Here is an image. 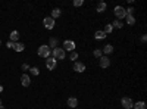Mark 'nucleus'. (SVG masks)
<instances>
[{
	"label": "nucleus",
	"mask_w": 147,
	"mask_h": 109,
	"mask_svg": "<svg viewBox=\"0 0 147 109\" xmlns=\"http://www.w3.org/2000/svg\"><path fill=\"white\" fill-rule=\"evenodd\" d=\"M146 40H147V37H146V34H143V35H141V41H143V43H146Z\"/></svg>",
	"instance_id": "30"
},
{
	"label": "nucleus",
	"mask_w": 147,
	"mask_h": 109,
	"mask_svg": "<svg viewBox=\"0 0 147 109\" xmlns=\"http://www.w3.org/2000/svg\"><path fill=\"white\" fill-rule=\"evenodd\" d=\"M82 5H84V0H74V6L75 7H80Z\"/></svg>",
	"instance_id": "26"
},
{
	"label": "nucleus",
	"mask_w": 147,
	"mask_h": 109,
	"mask_svg": "<svg viewBox=\"0 0 147 109\" xmlns=\"http://www.w3.org/2000/svg\"><path fill=\"white\" fill-rule=\"evenodd\" d=\"M74 71L80 72V74H81V72L85 71V65H84L82 62H78V60H77V62H74Z\"/></svg>",
	"instance_id": "9"
},
{
	"label": "nucleus",
	"mask_w": 147,
	"mask_h": 109,
	"mask_svg": "<svg viewBox=\"0 0 147 109\" xmlns=\"http://www.w3.org/2000/svg\"><path fill=\"white\" fill-rule=\"evenodd\" d=\"M77 109H78V108H77Z\"/></svg>",
	"instance_id": "34"
},
{
	"label": "nucleus",
	"mask_w": 147,
	"mask_h": 109,
	"mask_svg": "<svg viewBox=\"0 0 147 109\" xmlns=\"http://www.w3.org/2000/svg\"><path fill=\"white\" fill-rule=\"evenodd\" d=\"M13 49L16 50V52H22L24 49H25V46H24V43H15V46H13Z\"/></svg>",
	"instance_id": "18"
},
{
	"label": "nucleus",
	"mask_w": 147,
	"mask_h": 109,
	"mask_svg": "<svg viewBox=\"0 0 147 109\" xmlns=\"http://www.w3.org/2000/svg\"><path fill=\"white\" fill-rule=\"evenodd\" d=\"M18 40H19V32L16 31V30H13L10 32V35H9V41H12V43H18Z\"/></svg>",
	"instance_id": "11"
},
{
	"label": "nucleus",
	"mask_w": 147,
	"mask_h": 109,
	"mask_svg": "<svg viewBox=\"0 0 147 109\" xmlns=\"http://www.w3.org/2000/svg\"><path fill=\"white\" fill-rule=\"evenodd\" d=\"M112 27H113V28H118V30H121L122 27H124V22H122V21H118V19H116V21H115V22L112 24Z\"/></svg>",
	"instance_id": "21"
},
{
	"label": "nucleus",
	"mask_w": 147,
	"mask_h": 109,
	"mask_svg": "<svg viewBox=\"0 0 147 109\" xmlns=\"http://www.w3.org/2000/svg\"><path fill=\"white\" fill-rule=\"evenodd\" d=\"M113 31V27H112V24H107V25L105 27V30H103V32L107 35V34H110V32H112Z\"/></svg>",
	"instance_id": "22"
},
{
	"label": "nucleus",
	"mask_w": 147,
	"mask_h": 109,
	"mask_svg": "<svg viewBox=\"0 0 147 109\" xmlns=\"http://www.w3.org/2000/svg\"><path fill=\"white\" fill-rule=\"evenodd\" d=\"M43 24H44V28H47V30H53L55 25H56V21H55L53 18H50V16H47V18L43 19Z\"/></svg>",
	"instance_id": "5"
},
{
	"label": "nucleus",
	"mask_w": 147,
	"mask_h": 109,
	"mask_svg": "<svg viewBox=\"0 0 147 109\" xmlns=\"http://www.w3.org/2000/svg\"><path fill=\"white\" fill-rule=\"evenodd\" d=\"M99 65H100L102 68H109V66H110V59H109L107 56H102V58L99 59Z\"/></svg>",
	"instance_id": "8"
},
{
	"label": "nucleus",
	"mask_w": 147,
	"mask_h": 109,
	"mask_svg": "<svg viewBox=\"0 0 147 109\" xmlns=\"http://www.w3.org/2000/svg\"><path fill=\"white\" fill-rule=\"evenodd\" d=\"M134 14V7H128V10H127V15H132Z\"/></svg>",
	"instance_id": "27"
},
{
	"label": "nucleus",
	"mask_w": 147,
	"mask_h": 109,
	"mask_svg": "<svg viewBox=\"0 0 147 109\" xmlns=\"http://www.w3.org/2000/svg\"><path fill=\"white\" fill-rule=\"evenodd\" d=\"M66 103H68V106H69V108L77 109V106H78V99H77V97H69Z\"/></svg>",
	"instance_id": "12"
},
{
	"label": "nucleus",
	"mask_w": 147,
	"mask_h": 109,
	"mask_svg": "<svg viewBox=\"0 0 147 109\" xmlns=\"http://www.w3.org/2000/svg\"><path fill=\"white\" fill-rule=\"evenodd\" d=\"M21 84H22L24 87H28L30 84H31V78H30L28 74H24V75L21 77Z\"/></svg>",
	"instance_id": "10"
},
{
	"label": "nucleus",
	"mask_w": 147,
	"mask_h": 109,
	"mask_svg": "<svg viewBox=\"0 0 147 109\" xmlns=\"http://www.w3.org/2000/svg\"><path fill=\"white\" fill-rule=\"evenodd\" d=\"M0 109H3V106H2V100H0Z\"/></svg>",
	"instance_id": "32"
},
{
	"label": "nucleus",
	"mask_w": 147,
	"mask_h": 109,
	"mask_svg": "<svg viewBox=\"0 0 147 109\" xmlns=\"http://www.w3.org/2000/svg\"><path fill=\"white\" fill-rule=\"evenodd\" d=\"M22 69H24V71H28V69H30V65H27V64H24V65H22Z\"/></svg>",
	"instance_id": "29"
},
{
	"label": "nucleus",
	"mask_w": 147,
	"mask_h": 109,
	"mask_svg": "<svg viewBox=\"0 0 147 109\" xmlns=\"http://www.w3.org/2000/svg\"><path fill=\"white\" fill-rule=\"evenodd\" d=\"M57 43H59V40H57L56 37H50V40H49V44H47V46L53 50V49H56V47H57Z\"/></svg>",
	"instance_id": "13"
},
{
	"label": "nucleus",
	"mask_w": 147,
	"mask_h": 109,
	"mask_svg": "<svg viewBox=\"0 0 147 109\" xmlns=\"http://www.w3.org/2000/svg\"><path fill=\"white\" fill-rule=\"evenodd\" d=\"M37 53H38V56H40V58L47 59V58H50V55H52V49H50V47H49L47 44H43V46H40V47H38Z\"/></svg>",
	"instance_id": "1"
},
{
	"label": "nucleus",
	"mask_w": 147,
	"mask_h": 109,
	"mask_svg": "<svg viewBox=\"0 0 147 109\" xmlns=\"http://www.w3.org/2000/svg\"><path fill=\"white\" fill-rule=\"evenodd\" d=\"M28 71L31 72L32 75H38V74H40V69L37 68V66H30V69H28Z\"/></svg>",
	"instance_id": "23"
},
{
	"label": "nucleus",
	"mask_w": 147,
	"mask_h": 109,
	"mask_svg": "<svg viewBox=\"0 0 147 109\" xmlns=\"http://www.w3.org/2000/svg\"><path fill=\"white\" fill-rule=\"evenodd\" d=\"M9 49H13V46H15V43H12V41H7V44H6Z\"/></svg>",
	"instance_id": "28"
},
{
	"label": "nucleus",
	"mask_w": 147,
	"mask_h": 109,
	"mask_svg": "<svg viewBox=\"0 0 147 109\" xmlns=\"http://www.w3.org/2000/svg\"><path fill=\"white\" fill-rule=\"evenodd\" d=\"M60 15H62V10H60L59 7H56V9H53V10H52V16H50V18L56 19V18H59Z\"/></svg>",
	"instance_id": "17"
},
{
	"label": "nucleus",
	"mask_w": 147,
	"mask_h": 109,
	"mask_svg": "<svg viewBox=\"0 0 147 109\" xmlns=\"http://www.w3.org/2000/svg\"><path fill=\"white\" fill-rule=\"evenodd\" d=\"M132 109H146V103L144 102H137L132 105Z\"/></svg>",
	"instance_id": "19"
},
{
	"label": "nucleus",
	"mask_w": 147,
	"mask_h": 109,
	"mask_svg": "<svg viewBox=\"0 0 147 109\" xmlns=\"http://www.w3.org/2000/svg\"><path fill=\"white\" fill-rule=\"evenodd\" d=\"M102 53H105V56H106V55H110V53H113V46H112V44H106V46L103 47Z\"/></svg>",
	"instance_id": "15"
},
{
	"label": "nucleus",
	"mask_w": 147,
	"mask_h": 109,
	"mask_svg": "<svg viewBox=\"0 0 147 109\" xmlns=\"http://www.w3.org/2000/svg\"><path fill=\"white\" fill-rule=\"evenodd\" d=\"M69 59L72 60V62H77V59H78V53H77V52H71Z\"/></svg>",
	"instance_id": "24"
},
{
	"label": "nucleus",
	"mask_w": 147,
	"mask_h": 109,
	"mask_svg": "<svg viewBox=\"0 0 147 109\" xmlns=\"http://www.w3.org/2000/svg\"><path fill=\"white\" fill-rule=\"evenodd\" d=\"M121 105H122V108H124V109H132L134 102L129 97H122L121 99Z\"/></svg>",
	"instance_id": "7"
},
{
	"label": "nucleus",
	"mask_w": 147,
	"mask_h": 109,
	"mask_svg": "<svg viewBox=\"0 0 147 109\" xmlns=\"http://www.w3.org/2000/svg\"><path fill=\"white\" fill-rule=\"evenodd\" d=\"M3 91V86H2V84H0V93H2Z\"/></svg>",
	"instance_id": "31"
},
{
	"label": "nucleus",
	"mask_w": 147,
	"mask_h": 109,
	"mask_svg": "<svg viewBox=\"0 0 147 109\" xmlns=\"http://www.w3.org/2000/svg\"><path fill=\"white\" fill-rule=\"evenodd\" d=\"M93 55H94L97 59H100V58L103 56V53H102V50H100V49H96V50L93 52Z\"/></svg>",
	"instance_id": "25"
},
{
	"label": "nucleus",
	"mask_w": 147,
	"mask_h": 109,
	"mask_svg": "<svg viewBox=\"0 0 147 109\" xmlns=\"http://www.w3.org/2000/svg\"><path fill=\"white\" fill-rule=\"evenodd\" d=\"M113 14H115L116 19L121 21V19H124V18L127 16V9H125V7H122V6H115Z\"/></svg>",
	"instance_id": "2"
},
{
	"label": "nucleus",
	"mask_w": 147,
	"mask_h": 109,
	"mask_svg": "<svg viewBox=\"0 0 147 109\" xmlns=\"http://www.w3.org/2000/svg\"><path fill=\"white\" fill-rule=\"evenodd\" d=\"M125 18H127V24H128V25H134V24H136V18H134L132 15H127Z\"/></svg>",
	"instance_id": "20"
},
{
	"label": "nucleus",
	"mask_w": 147,
	"mask_h": 109,
	"mask_svg": "<svg viewBox=\"0 0 147 109\" xmlns=\"http://www.w3.org/2000/svg\"><path fill=\"white\" fill-rule=\"evenodd\" d=\"M106 37H107V35H106L102 30H99V31L94 32V39H96V40H105Z\"/></svg>",
	"instance_id": "14"
},
{
	"label": "nucleus",
	"mask_w": 147,
	"mask_h": 109,
	"mask_svg": "<svg viewBox=\"0 0 147 109\" xmlns=\"http://www.w3.org/2000/svg\"><path fill=\"white\" fill-rule=\"evenodd\" d=\"M0 46H2V40H0Z\"/></svg>",
	"instance_id": "33"
},
{
	"label": "nucleus",
	"mask_w": 147,
	"mask_h": 109,
	"mask_svg": "<svg viewBox=\"0 0 147 109\" xmlns=\"http://www.w3.org/2000/svg\"><path fill=\"white\" fill-rule=\"evenodd\" d=\"M52 58H55L56 60H57V59H59V60H60V59H65V58H66V52L62 49V47H56V49L52 50Z\"/></svg>",
	"instance_id": "3"
},
{
	"label": "nucleus",
	"mask_w": 147,
	"mask_h": 109,
	"mask_svg": "<svg viewBox=\"0 0 147 109\" xmlns=\"http://www.w3.org/2000/svg\"><path fill=\"white\" fill-rule=\"evenodd\" d=\"M56 65H57V60L55 59V58H47L46 59V66H47V69H50V71H53L55 68H56Z\"/></svg>",
	"instance_id": "6"
},
{
	"label": "nucleus",
	"mask_w": 147,
	"mask_h": 109,
	"mask_svg": "<svg viewBox=\"0 0 147 109\" xmlns=\"http://www.w3.org/2000/svg\"><path fill=\"white\" fill-rule=\"evenodd\" d=\"M75 47H77L75 41H72V40H65L62 49H63L65 52H75Z\"/></svg>",
	"instance_id": "4"
},
{
	"label": "nucleus",
	"mask_w": 147,
	"mask_h": 109,
	"mask_svg": "<svg viewBox=\"0 0 147 109\" xmlns=\"http://www.w3.org/2000/svg\"><path fill=\"white\" fill-rule=\"evenodd\" d=\"M106 7H107V5L105 3V2H100L99 5H97V7H96V10L99 12V14H102V12H105L106 10Z\"/></svg>",
	"instance_id": "16"
}]
</instances>
